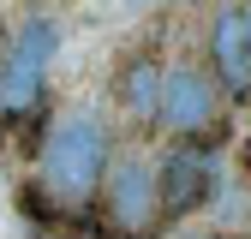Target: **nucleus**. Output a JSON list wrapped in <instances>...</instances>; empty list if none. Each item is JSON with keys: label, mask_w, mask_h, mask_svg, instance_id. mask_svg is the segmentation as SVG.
Segmentation results:
<instances>
[{"label": "nucleus", "mask_w": 251, "mask_h": 239, "mask_svg": "<svg viewBox=\"0 0 251 239\" xmlns=\"http://www.w3.org/2000/svg\"><path fill=\"white\" fill-rule=\"evenodd\" d=\"M108 167H114V143H108L102 114H90V108L60 114V126L42 143V186L60 203H90L102 191Z\"/></svg>", "instance_id": "nucleus-1"}, {"label": "nucleus", "mask_w": 251, "mask_h": 239, "mask_svg": "<svg viewBox=\"0 0 251 239\" xmlns=\"http://www.w3.org/2000/svg\"><path fill=\"white\" fill-rule=\"evenodd\" d=\"M54 48H60V24L54 18L18 24L6 60H0V114H30V108L42 102V78H48Z\"/></svg>", "instance_id": "nucleus-2"}, {"label": "nucleus", "mask_w": 251, "mask_h": 239, "mask_svg": "<svg viewBox=\"0 0 251 239\" xmlns=\"http://www.w3.org/2000/svg\"><path fill=\"white\" fill-rule=\"evenodd\" d=\"M222 114V84L215 72H203L198 60H179V66L162 72V108H155V126L174 132V138H198L215 126Z\"/></svg>", "instance_id": "nucleus-3"}, {"label": "nucleus", "mask_w": 251, "mask_h": 239, "mask_svg": "<svg viewBox=\"0 0 251 239\" xmlns=\"http://www.w3.org/2000/svg\"><path fill=\"white\" fill-rule=\"evenodd\" d=\"M215 191V162H209V149L192 143V138H179L162 162H155V203H162V215L179 221V215H192V209H203Z\"/></svg>", "instance_id": "nucleus-4"}, {"label": "nucleus", "mask_w": 251, "mask_h": 239, "mask_svg": "<svg viewBox=\"0 0 251 239\" xmlns=\"http://www.w3.org/2000/svg\"><path fill=\"white\" fill-rule=\"evenodd\" d=\"M102 209H108V227L126 239H144V227L162 215L155 203V167L144 156H120L102 179Z\"/></svg>", "instance_id": "nucleus-5"}, {"label": "nucleus", "mask_w": 251, "mask_h": 239, "mask_svg": "<svg viewBox=\"0 0 251 239\" xmlns=\"http://www.w3.org/2000/svg\"><path fill=\"white\" fill-rule=\"evenodd\" d=\"M209 72L222 96L251 102V0H227L209 24Z\"/></svg>", "instance_id": "nucleus-6"}, {"label": "nucleus", "mask_w": 251, "mask_h": 239, "mask_svg": "<svg viewBox=\"0 0 251 239\" xmlns=\"http://www.w3.org/2000/svg\"><path fill=\"white\" fill-rule=\"evenodd\" d=\"M162 60L155 54H126L120 60V78H114V90H120V108H126V120H138V126H150L155 120V108H162Z\"/></svg>", "instance_id": "nucleus-7"}, {"label": "nucleus", "mask_w": 251, "mask_h": 239, "mask_svg": "<svg viewBox=\"0 0 251 239\" xmlns=\"http://www.w3.org/2000/svg\"><path fill=\"white\" fill-rule=\"evenodd\" d=\"M239 173H245V179H251V143H245V149H239Z\"/></svg>", "instance_id": "nucleus-8"}, {"label": "nucleus", "mask_w": 251, "mask_h": 239, "mask_svg": "<svg viewBox=\"0 0 251 239\" xmlns=\"http://www.w3.org/2000/svg\"><path fill=\"white\" fill-rule=\"evenodd\" d=\"M198 239H222V233H198Z\"/></svg>", "instance_id": "nucleus-9"}]
</instances>
